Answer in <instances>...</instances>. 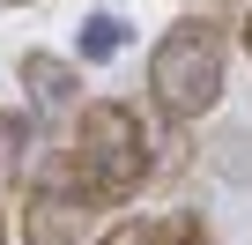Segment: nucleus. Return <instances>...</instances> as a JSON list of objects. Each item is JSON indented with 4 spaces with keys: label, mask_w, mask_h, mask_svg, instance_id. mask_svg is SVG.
Returning a JSON list of instances; mask_svg holds the SVG:
<instances>
[{
    "label": "nucleus",
    "mask_w": 252,
    "mask_h": 245,
    "mask_svg": "<svg viewBox=\"0 0 252 245\" xmlns=\"http://www.w3.org/2000/svg\"><path fill=\"white\" fill-rule=\"evenodd\" d=\"M60 149H67V164H74V178H82V193L96 208L141 201L156 178H171L186 164L178 156V127H156L134 97H89Z\"/></svg>",
    "instance_id": "1"
},
{
    "label": "nucleus",
    "mask_w": 252,
    "mask_h": 245,
    "mask_svg": "<svg viewBox=\"0 0 252 245\" xmlns=\"http://www.w3.org/2000/svg\"><path fill=\"white\" fill-rule=\"evenodd\" d=\"M230 89V37L208 15H178L149 45V111L163 127H200Z\"/></svg>",
    "instance_id": "2"
},
{
    "label": "nucleus",
    "mask_w": 252,
    "mask_h": 245,
    "mask_svg": "<svg viewBox=\"0 0 252 245\" xmlns=\"http://www.w3.org/2000/svg\"><path fill=\"white\" fill-rule=\"evenodd\" d=\"M23 245H82L89 223H96V201L82 193L67 149H45L30 171H23Z\"/></svg>",
    "instance_id": "3"
},
{
    "label": "nucleus",
    "mask_w": 252,
    "mask_h": 245,
    "mask_svg": "<svg viewBox=\"0 0 252 245\" xmlns=\"http://www.w3.org/2000/svg\"><path fill=\"white\" fill-rule=\"evenodd\" d=\"M15 82L30 89V119H74L82 111V67L67 52H23Z\"/></svg>",
    "instance_id": "4"
},
{
    "label": "nucleus",
    "mask_w": 252,
    "mask_h": 245,
    "mask_svg": "<svg viewBox=\"0 0 252 245\" xmlns=\"http://www.w3.org/2000/svg\"><path fill=\"white\" fill-rule=\"evenodd\" d=\"M126 45H134L126 15H111V8H89V15H82V30H74V67H111Z\"/></svg>",
    "instance_id": "5"
},
{
    "label": "nucleus",
    "mask_w": 252,
    "mask_h": 245,
    "mask_svg": "<svg viewBox=\"0 0 252 245\" xmlns=\"http://www.w3.org/2000/svg\"><path fill=\"white\" fill-rule=\"evenodd\" d=\"M30 164H37V119L23 104H0V186H23Z\"/></svg>",
    "instance_id": "6"
},
{
    "label": "nucleus",
    "mask_w": 252,
    "mask_h": 245,
    "mask_svg": "<svg viewBox=\"0 0 252 245\" xmlns=\"http://www.w3.org/2000/svg\"><path fill=\"white\" fill-rule=\"evenodd\" d=\"M89 245H163V230H156V215H119V223H104Z\"/></svg>",
    "instance_id": "7"
},
{
    "label": "nucleus",
    "mask_w": 252,
    "mask_h": 245,
    "mask_svg": "<svg viewBox=\"0 0 252 245\" xmlns=\"http://www.w3.org/2000/svg\"><path fill=\"white\" fill-rule=\"evenodd\" d=\"M156 230H163V245H215L208 215H193V208H171V215H156Z\"/></svg>",
    "instance_id": "8"
},
{
    "label": "nucleus",
    "mask_w": 252,
    "mask_h": 245,
    "mask_svg": "<svg viewBox=\"0 0 252 245\" xmlns=\"http://www.w3.org/2000/svg\"><path fill=\"white\" fill-rule=\"evenodd\" d=\"M237 45H245V60H252V0H245V23H237Z\"/></svg>",
    "instance_id": "9"
},
{
    "label": "nucleus",
    "mask_w": 252,
    "mask_h": 245,
    "mask_svg": "<svg viewBox=\"0 0 252 245\" xmlns=\"http://www.w3.org/2000/svg\"><path fill=\"white\" fill-rule=\"evenodd\" d=\"M0 245H15V215H8V201H0Z\"/></svg>",
    "instance_id": "10"
},
{
    "label": "nucleus",
    "mask_w": 252,
    "mask_h": 245,
    "mask_svg": "<svg viewBox=\"0 0 252 245\" xmlns=\"http://www.w3.org/2000/svg\"><path fill=\"white\" fill-rule=\"evenodd\" d=\"M8 8H23V0H8Z\"/></svg>",
    "instance_id": "11"
}]
</instances>
